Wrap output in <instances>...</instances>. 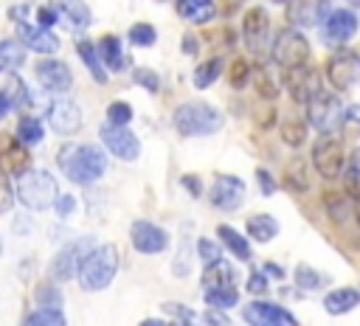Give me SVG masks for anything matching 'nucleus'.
<instances>
[{
	"mask_svg": "<svg viewBox=\"0 0 360 326\" xmlns=\"http://www.w3.org/2000/svg\"><path fill=\"white\" fill-rule=\"evenodd\" d=\"M129 242H132V247H135L138 253L155 256V253H163V250H166L169 233H166L160 225L149 222V219H135L132 228H129Z\"/></svg>",
	"mask_w": 360,
	"mask_h": 326,
	"instance_id": "nucleus-11",
	"label": "nucleus"
},
{
	"mask_svg": "<svg viewBox=\"0 0 360 326\" xmlns=\"http://www.w3.org/2000/svg\"><path fill=\"white\" fill-rule=\"evenodd\" d=\"M242 315L250 326H298V320L287 309H281L278 304H267V301L248 304L242 309Z\"/></svg>",
	"mask_w": 360,
	"mask_h": 326,
	"instance_id": "nucleus-16",
	"label": "nucleus"
},
{
	"mask_svg": "<svg viewBox=\"0 0 360 326\" xmlns=\"http://www.w3.org/2000/svg\"><path fill=\"white\" fill-rule=\"evenodd\" d=\"M245 228H248V236L256 239V242H270V239L278 236V219L270 216V214H253V216H248Z\"/></svg>",
	"mask_w": 360,
	"mask_h": 326,
	"instance_id": "nucleus-26",
	"label": "nucleus"
},
{
	"mask_svg": "<svg viewBox=\"0 0 360 326\" xmlns=\"http://www.w3.org/2000/svg\"><path fill=\"white\" fill-rule=\"evenodd\" d=\"M248 79H250V67H248V59H233L231 62V73H228V82H231V87H245L248 84Z\"/></svg>",
	"mask_w": 360,
	"mask_h": 326,
	"instance_id": "nucleus-43",
	"label": "nucleus"
},
{
	"mask_svg": "<svg viewBox=\"0 0 360 326\" xmlns=\"http://www.w3.org/2000/svg\"><path fill=\"white\" fill-rule=\"evenodd\" d=\"M284 185L290 191H307L309 188V169L304 160H292L284 171Z\"/></svg>",
	"mask_w": 360,
	"mask_h": 326,
	"instance_id": "nucleus-35",
	"label": "nucleus"
},
{
	"mask_svg": "<svg viewBox=\"0 0 360 326\" xmlns=\"http://www.w3.org/2000/svg\"><path fill=\"white\" fill-rule=\"evenodd\" d=\"M76 51H79V56H82L84 67L90 70V76H93L98 84H104V82H107V73H104V65L98 62L96 45H93V42H87V39H79V42H76Z\"/></svg>",
	"mask_w": 360,
	"mask_h": 326,
	"instance_id": "nucleus-29",
	"label": "nucleus"
},
{
	"mask_svg": "<svg viewBox=\"0 0 360 326\" xmlns=\"http://www.w3.org/2000/svg\"><path fill=\"white\" fill-rule=\"evenodd\" d=\"M132 121V107L127 104V101H112L110 107H107V124H112V126H127Z\"/></svg>",
	"mask_w": 360,
	"mask_h": 326,
	"instance_id": "nucleus-42",
	"label": "nucleus"
},
{
	"mask_svg": "<svg viewBox=\"0 0 360 326\" xmlns=\"http://www.w3.org/2000/svg\"><path fill=\"white\" fill-rule=\"evenodd\" d=\"M37 301H39V306H59L62 304V292H59V287L53 281H45V284L37 287Z\"/></svg>",
	"mask_w": 360,
	"mask_h": 326,
	"instance_id": "nucleus-44",
	"label": "nucleus"
},
{
	"mask_svg": "<svg viewBox=\"0 0 360 326\" xmlns=\"http://www.w3.org/2000/svg\"><path fill=\"white\" fill-rule=\"evenodd\" d=\"M34 73H37V82L51 90V93H68L70 84H73V73L70 67L62 62V59H51V56H42L37 65H34Z\"/></svg>",
	"mask_w": 360,
	"mask_h": 326,
	"instance_id": "nucleus-14",
	"label": "nucleus"
},
{
	"mask_svg": "<svg viewBox=\"0 0 360 326\" xmlns=\"http://www.w3.org/2000/svg\"><path fill=\"white\" fill-rule=\"evenodd\" d=\"M253 82H256V90H259V96H262L264 101H273V98H276V84L264 76V70H256V73H253Z\"/></svg>",
	"mask_w": 360,
	"mask_h": 326,
	"instance_id": "nucleus-48",
	"label": "nucleus"
},
{
	"mask_svg": "<svg viewBox=\"0 0 360 326\" xmlns=\"http://www.w3.org/2000/svg\"><path fill=\"white\" fill-rule=\"evenodd\" d=\"M17 37L22 39V45H25L28 51H37V53H42V56H51V53L59 51L56 34H51L48 28H37V25H31V22H25V20L17 22Z\"/></svg>",
	"mask_w": 360,
	"mask_h": 326,
	"instance_id": "nucleus-21",
	"label": "nucleus"
},
{
	"mask_svg": "<svg viewBox=\"0 0 360 326\" xmlns=\"http://www.w3.org/2000/svg\"><path fill=\"white\" fill-rule=\"evenodd\" d=\"M208 200L217 211H236L245 200V183L236 174H219L208 191Z\"/></svg>",
	"mask_w": 360,
	"mask_h": 326,
	"instance_id": "nucleus-13",
	"label": "nucleus"
},
{
	"mask_svg": "<svg viewBox=\"0 0 360 326\" xmlns=\"http://www.w3.org/2000/svg\"><path fill=\"white\" fill-rule=\"evenodd\" d=\"M264 289H267V275H264L262 270L250 273V275H248V292H253V295H262Z\"/></svg>",
	"mask_w": 360,
	"mask_h": 326,
	"instance_id": "nucleus-52",
	"label": "nucleus"
},
{
	"mask_svg": "<svg viewBox=\"0 0 360 326\" xmlns=\"http://www.w3.org/2000/svg\"><path fill=\"white\" fill-rule=\"evenodd\" d=\"M357 76H360V56L349 48H340L338 53L329 56L326 62V79L332 82V87H338L340 93L352 90L357 84Z\"/></svg>",
	"mask_w": 360,
	"mask_h": 326,
	"instance_id": "nucleus-9",
	"label": "nucleus"
},
{
	"mask_svg": "<svg viewBox=\"0 0 360 326\" xmlns=\"http://www.w3.org/2000/svg\"><path fill=\"white\" fill-rule=\"evenodd\" d=\"M323 205H326V211H329L332 222H343V219H349V216H352V205L343 200V194L326 191V194H323Z\"/></svg>",
	"mask_w": 360,
	"mask_h": 326,
	"instance_id": "nucleus-38",
	"label": "nucleus"
},
{
	"mask_svg": "<svg viewBox=\"0 0 360 326\" xmlns=\"http://www.w3.org/2000/svg\"><path fill=\"white\" fill-rule=\"evenodd\" d=\"M53 208H56L59 216H70V214L76 211V197H70V194H56Z\"/></svg>",
	"mask_w": 360,
	"mask_h": 326,
	"instance_id": "nucleus-50",
	"label": "nucleus"
},
{
	"mask_svg": "<svg viewBox=\"0 0 360 326\" xmlns=\"http://www.w3.org/2000/svg\"><path fill=\"white\" fill-rule=\"evenodd\" d=\"M312 166L323 180H335L343 174L346 166V155H343V143L338 135H321L312 146Z\"/></svg>",
	"mask_w": 360,
	"mask_h": 326,
	"instance_id": "nucleus-6",
	"label": "nucleus"
},
{
	"mask_svg": "<svg viewBox=\"0 0 360 326\" xmlns=\"http://www.w3.org/2000/svg\"><path fill=\"white\" fill-rule=\"evenodd\" d=\"M96 53H98V62L104 67H110V70H121L127 65L124 51H121V39L115 34H104L98 39V45H96Z\"/></svg>",
	"mask_w": 360,
	"mask_h": 326,
	"instance_id": "nucleus-23",
	"label": "nucleus"
},
{
	"mask_svg": "<svg viewBox=\"0 0 360 326\" xmlns=\"http://www.w3.org/2000/svg\"><path fill=\"white\" fill-rule=\"evenodd\" d=\"M8 110H11V104H8V98H6L3 93H0V121H3L6 115H8Z\"/></svg>",
	"mask_w": 360,
	"mask_h": 326,
	"instance_id": "nucleus-57",
	"label": "nucleus"
},
{
	"mask_svg": "<svg viewBox=\"0 0 360 326\" xmlns=\"http://www.w3.org/2000/svg\"><path fill=\"white\" fill-rule=\"evenodd\" d=\"M25 59V51L17 39H0V70H17Z\"/></svg>",
	"mask_w": 360,
	"mask_h": 326,
	"instance_id": "nucleus-34",
	"label": "nucleus"
},
{
	"mask_svg": "<svg viewBox=\"0 0 360 326\" xmlns=\"http://www.w3.org/2000/svg\"><path fill=\"white\" fill-rule=\"evenodd\" d=\"M132 82L141 84V87H146L149 93H158L160 90V76L155 70H149V67H135L132 70Z\"/></svg>",
	"mask_w": 360,
	"mask_h": 326,
	"instance_id": "nucleus-45",
	"label": "nucleus"
},
{
	"mask_svg": "<svg viewBox=\"0 0 360 326\" xmlns=\"http://www.w3.org/2000/svg\"><path fill=\"white\" fill-rule=\"evenodd\" d=\"M225 124L222 112L205 101H188V104H180L174 110V129L183 135V138H200V135H214L219 132Z\"/></svg>",
	"mask_w": 360,
	"mask_h": 326,
	"instance_id": "nucleus-3",
	"label": "nucleus"
},
{
	"mask_svg": "<svg viewBox=\"0 0 360 326\" xmlns=\"http://www.w3.org/2000/svg\"><path fill=\"white\" fill-rule=\"evenodd\" d=\"M191 259H194V253H191V242L183 239L180 247H177V256H174V261H172V273H174L177 278L188 275V273H191Z\"/></svg>",
	"mask_w": 360,
	"mask_h": 326,
	"instance_id": "nucleus-40",
	"label": "nucleus"
},
{
	"mask_svg": "<svg viewBox=\"0 0 360 326\" xmlns=\"http://www.w3.org/2000/svg\"><path fill=\"white\" fill-rule=\"evenodd\" d=\"M262 273H264L267 278H284V270H281L278 264H270V261H264V267H262Z\"/></svg>",
	"mask_w": 360,
	"mask_h": 326,
	"instance_id": "nucleus-56",
	"label": "nucleus"
},
{
	"mask_svg": "<svg viewBox=\"0 0 360 326\" xmlns=\"http://www.w3.org/2000/svg\"><path fill=\"white\" fill-rule=\"evenodd\" d=\"M96 247V239L93 236H79L73 242H68L51 261V275L53 281H68V278H76V270L82 264V259Z\"/></svg>",
	"mask_w": 360,
	"mask_h": 326,
	"instance_id": "nucleus-8",
	"label": "nucleus"
},
{
	"mask_svg": "<svg viewBox=\"0 0 360 326\" xmlns=\"http://www.w3.org/2000/svg\"><path fill=\"white\" fill-rule=\"evenodd\" d=\"M98 138L101 143L107 146L110 155L121 157V160H135L141 155V141L127 129V126H112V124H104L98 129Z\"/></svg>",
	"mask_w": 360,
	"mask_h": 326,
	"instance_id": "nucleus-12",
	"label": "nucleus"
},
{
	"mask_svg": "<svg viewBox=\"0 0 360 326\" xmlns=\"http://www.w3.org/2000/svg\"><path fill=\"white\" fill-rule=\"evenodd\" d=\"M357 34V17L349 8H335L323 20V39L329 45H343Z\"/></svg>",
	"mask_w": 360,
	"mask_h": 326,
	"instance_id": "nucleus-19",
	"label": "nucleus"
},
{
	"mask_svg": "<svg viewBox=\"0 0 360 326\" xmlns=\"http://www.w3.org/2000/svg\"><path fill=\"white\" fill-rule=\"evenodd\" d=\"M346 191L352 200H357V155L349 157V169H346Z\"/></svg>",
	"mask_w": 360,
	"mask_h": 326,
	"instance_id": "nucleus-49",
	"label": "nucleus"
},
{
	"mask_svg": "<svg viewBox=\"0 0 360 326\" xmlns=\"http://www.w3.org/2000/svg\"><path fill=\"white\" fill-rule=\"evenodd\" d=\"M197 259H200L202 264H214L217 259H222L219 244L211 242V239H200V242H197Z\"/></svg>",
	"mask_w": 360,
	"mask_h": 326,
	"instance_id": "nucleus-46",
	"label": "nucleus"
},
{
	"mask_svg": "<svg viewBox=\"0 0 360 326\" xmlns=\"http://www.w3.org/2000/svg\"><path fill=\"white\" fill-rule=\"evenodd\" d=\"M118 273V253L112 244H96L79 264L76 270V278L82 284V289L87 292H98V289H107L112 284Z\"/></svg>",
	"mask_w": 360,
	"mask_h": 326,
	"instance_id": "nucleus-2",
	"label": "nucleus"
},
{
	"mask_svg": "<svg viewBox=\"0 0 360 326\" xmlns=\"http://www.w3.org/2000/svg\"><path fill=\"white\" fill-rule=\"evenodd\" d=\"M343 112H346V110H343L340 96L318 90V93L307 101V118H309L307 126H315L321 135H332L335 129H340Z\"/></svg>",
	"mask_w": 360,
	"mask_h": 326,
	"instance_id": "nucleus-5",
	"label": "nucleus"
},
{
	"mask_svg": "<svg viewBox=\"0 0 360 326\" xmlns=\"http://www.w3.org/2000/svg\"><path fill=\"white\" fill-rule=\"evenodd\" d=\"M59 188H56V180L53 174L42 171V169H25L20 174V183H17V197L25 208L31 211H45L53 205Z\"/></svg>",
	"mask_w": 360,
	"mask_h": 326,
	"instance_id": "nucleus-4",
	"label": "nucleus"
},
{
	"mask_svg": "<svg viewBox=\"0 0 360 326\" xmlns=\"http://www.w3.org/2000/svg\"><path fill=\"white\" fill-rule=\"evenodd\" d=\"M59 166L68 174V180H73L79 185H90L107 171V155L93 143L68 146L59 155Z\"/></svg>",
	"mask_w": 360,
	"mask_h": 326,
	"instance_id": "nucleus-1",
	"label": "nucleus"
},
{
	"mask_svg": "<svg viewBox=\"0 0 360 326\" xmlns=\"http://www.w3.org/2000/svg\"><path fill=\"white\" fill-rule=\"evenodd\" d=\"M6 98H8V104L11 107H28L31 104V93H28V87H25V82L20 79V76H14V73H8L6 76V84H3V90H0Z\"/></svg>",
	"mask_w": 360,
	"mask_h": 326,
	"instance_id": "nucleus-30",
	"label": "nucleus"
},
{
	"mask_svg": "<svg viewBox=\"0 0 360 326\" xmlns=\"http://www.w3.org/2000/svg\"><path fill=\"white\" fill-rule=\"evenodd\" d=\"M0 169L6 174H14L20 177L25 169H31V155H28V146L20 143L14 135L8 132H0Z\"/></svg>",
	"mask_w": 360,
	"mask_h": 326,
	"instance_id": "nucleus-17",
	"label": "nucleus"
},
{
	"mask_svg": "<svg viewBox=\"0 0 360 326\" xmlns=\"http://www.w3.org/2000/svg\"><path fill=\"white\" fill-rule=\"evenodd\" d=\"M11 202H14V188L8 183V174L0 169V214H8Z\"/></svg>",
	"mask_w": 360,
	"mask_h": 326,
	"instance_id": "nucleus-47",
	"label": "nucleus"
},
{
	"mask_svg": "<svg viewBox=\"0 0 360 326\" xmlns=\"http://www.w3.org/2000/svg\"><path fill=\"white\" fill-rule=\"evenodd\" d=\"M155 39H158V31H155V25H149V22H135V25L129 28V42H132V45L149 48V45H155Z\"/></svg>",
	"mask_w": 360,
	"mask_h": 326,
	"instance_id": "nucleus-41",
	"label": "nucleus"
},
{
	"mask_svg": "<svg viewBox=\"0 0 360 326\" xmlns=\"http://www.w3.org/2000/svg\"><path fill=\"white\" fill-rule=\"evenodd\" d=\"M56 20H59V17H56V11H53L51 6H45V8L37 11V28H51Z\"/></svg>",
	"mask_w": 360,
	"mask_h": 326,
	"instance_id": "nucleus-53",
	"label": "nucleus"
},
{
	"mask_svg": "<svg viewBox=\"0 0 360 326\" xmlns=\"http://www.w3.org/2000/svg\"><path fill=\"white\" fill-rule=\"evenodd\" d=\"M205 301H208V306H214V309H231V306L239 304L233 287H208V289H205Z\"/></svg>",
	"mask_w": 360,
	"mask_h": 326,
	"instance_id": "nucleus-36",
	"label": "nucleus"
},
{
	"mask_svg": "<svg viewBox=\"0 0 360 326\" xmlns=\"http://www.w3.org/2000/svg\"><path fill=\"white\" fill-rule=\"evenodd\" d=\"M295 284H298L301 289H307V292H315V289H321V287L326 284V275H321V273L312 270L309 264H298V267H295Z\"/></svg>",
	"mask_w": 360,
	"mask_h": 326,
	"instance_id": "nucleus-37",
	"label": "nucleus"
},
{
	"mask_svg": "<svg viewBox=\"0 0 360 326\" xmlns=\"http://www.w3.org/2000/svg\"><path fill=\"white\" fill-rule=\"evenodd\" d=\"M202 323L205 326H231V318L225 315V309H208L205 315H202Z\"/></svg>",
	"mask_w": 360,
	"mask_h": 326,
	"instance_id": "nucleus-51",
	"label": "nucleus"
},
{
	"mask_svg": "<svg viewBox=\"0 0 360 326\" xmlns=\"http://www.w3.org/2000/svg\"><path fill=\"white\" fill-rule=\"evenodd\" d=\"M284 87H287V93H290L292 101L307 104V101L318 93V87H321V76H318L315 67H309V65H298V67H290V70H287V76H284Z\"/></svg>",
	"mask_w": 360,
	"mask_h": 326,
	"instance_id": "nucleus-15",
	"label": "nucleus"
},
{
	"mask_svg": "<svg viewBox=\"0 0 360 326\" xmlns=\"http://www.w3.org/2000/svg\"><path fill=\"white\" fill-rule=\"evenodd\" d=\"M48 6L56 11V17L68 20V22L76 25V28H84V25H90V20H93L90 6H87L84 0H48Z\"/></svg>",
	"mask_w": 360,
	"mask_h": 326,
	"instance_id": "nucleus-22",
	"label": "nucleus"
},
{
	"mask_svg": "<svg viewBox=\"0 0 360 326\" xmlns=\"http://www.w3.org/2000/svg\"><path fill=\"white\" fill-rule=\"evenodd\" d=\"M177 14L194 25H202L214 20L217 8H214V0H177Z\"/></svg>",
	"mask_w": 360,
	"mask_h": 326,
	"instance_id": "nucleus-25",
	"label": "nucleus"
},
{
	"mask_svg": "<svg viewBox=\"0 0 360 326\" xmlns=\"http://www.w3.org/2000/svg\"><path fill=\"white\" fill-rule=\"evenodd\" d=\"M270 51H273L276 65H281V67H287V70H290V67H298V65H304V62L309 59V42H307V37H304L301 31H295V28L278 31Z\"/></svg>",
	"mask_w": 360,
	"mask_h": 326,
	"instance_id": "nucleus-7",
	"label": "nucleus"
},
{
	"mask_svg": "<svg viewBox=\"0 0 360 326\" xmlns=\"http://www.w3.org/2000/svg\"><path fill=\"white\" fill-rule=\"evenodd\" d=\"M281 141L287 143V146H301L304 141H307V135H309V126H307V121H301V118H284L281 121Z\"/></svg>",
	"mask_w": 360,
	"mask_h": 326,
	"instance_id": "nucleus-32",
	"label": "nucleus"
},
{
	"mask_svg": "<svg viewBox=\"0 0 360 326\" xmlns=\"http://www.w3.org/2000/svg\"><path fill=\"white\" fill-rule=\"evenodd\" d=\"M22 326H34V323H31V320H28V318H25V320H22Z\"/></svg>",
	"mask_w": 360,
	"mask_h": 326,
	"instance_id": "nucleus-60",
	"label": "nucleus"
},
{
	"mask_svg": "<svg viewBox=\"0 0 360 326\" xmlns=\"http://www.w3.org/2000/svg\"><path fill=\"white\" fill-rule=\"evenodd\" d=\"M242 37H245L248 51H253V53L267 51V45H270V14L262 6L248 8V14L242 17Z\"/></svg>",
	"mask_w": 360,
	"mask_h": 326,
	"instance_id": "nucleus-10",
	"label": "nucleus"
},
{
	"mask_svg": "<svg viewBox=\"0 0 360 326\" xmlns=\"http://www.w3.org/2000/svg\"><path fill=\"white\" fill-rule=\"evenodd\" d=\"M219 73H222V59H219V56L205 59L202 65H197V70H194V76H191V84H194L197 90H205V87H211V84L219 79Z\"/></svg>",
	"mask_w": 360,
	"mask_h": 326,
	"instance_id": "nucleus-31",
	"label": "nucleus"
},
{
	"mask_svg": "<svg viewBox=\"0 0 360 326\" xmlns=\"http://www.w3.org/2000/svg\"><path fill=\"white\" fill-rule=\"evenodd\" d=\"M48 124L53 132L59 135H73L82 129V110L76 101L70 98H56L51 107H48Z\"/></svg>",
	"mask_w": 360,
	"mask_h": 326,
	"instance_id": "nucleus-18",
	"label": "nucleus"
},
{
	"mask_svg": "<svg viewBox=\"0 0 360 326\" xmlns=\"http://www.w3.org/2000/svg\"><path fill=\"white\" fill-rule=\"evenodd\" d=\"M256 180L262 183V194H273V191H276V183H273V177L267 174V169H256Z\"/></svg>",
	"mask_w": 360,
	"mask_h": 326,
	"instance_id": "nucleus-54",
	"label": "nucleus"
},
{
	"mask_svg": "<svg viewBox=\"0 0 360 326\" xmlns=\"http://www.w3.org/2000/svg\"><path fill=\"white\" fill-rule=\"evenodd\" d=\"M217 233H219L222 244L228 247V253H233L239 261H248V259L253 256V250H250V244H248V236H242L236 228H231V225H219Z\"/></svg>",
	"mask_w": 360,
	"mask_h": 326,
	"instance_id": "nucleus-27",
	"label": "nucleus"
},
{
	"mask_svg": "<svg viewBox=\"0 0 360 326\" xmlns=\"http://www.w3.org/2000/svg\"><path fill=\"white\" fill-rule=\"evenodd\" d=\"M357 304H360V292H357L354 287L332 289V292H326V298H323V309H326L329 315H346V312H352Z\"/></svg>",
	"mask_w": 360,
	"mask_h": 326,
	"instance_id": "nucleus-24",
	"label": "nucleus"
},
{
	"mask_svg": "<svg viewBox=\"0 0 360 326\" xmlns=\"http://www.w3.org/2000/svg\"><path fill=\"white\" fill-rule=\"evenodd\" d=\"M28 320L34 326H68V320H65V315H62L59 306H39L37 312L28 315Z\"/></svg>",
	"mask_w": 360,
	"mask_h": 326,
	"instance_id": "nucleus-39",
	"label": "nucleus"
},
{
	"mask_svg": "<svg viewBox=\"0 0 360 326\" xmlns=\"http://www.w3.org/2000/svg\"><path fill=\"white\" fill-rule=\"evenodd\" d=\"M174 326H186V323H174Z\"/></svg>",
	"mask_w": 360,
	"mask_h": 326,
	"instance_id": "nucleus-61",
	"label": "nucleus"
},
{
	"mask_svg": "<svg viewBox=\"0 0 360 326\" xmlns=\"http://www.w3.org/2000/svg\"><path fill=\"white\" fill-rule=\"evenodd\" d=\"M329 11V0H287V20L295 28L318 25Z\"/></svg>",
	"mask_w": 360,
	"mask_h": 326,
	"instance_id": "nucleus-20",
	"label": "nucleus"
},
{
	"mask_svg": "<svg viewBox=\"0 0 360 326\" xmlns=\"http://www.w3.org/2000/svg\"><path fill=\"white\" fill-rule=\"evenodd\" d=\"M42 135H45V129H42V121L39 118H34V115H22L20 118V124H17V141L20 143L34 146V143L42 141Z\"/></svg>",
	"mask_w": 360,
	"mask_h": 326,
	"instance_id": "nucleus-33",
	"label": "nucleus"
},
{
	"mask_svg": "<svg viewBox=\"0 0 360 326\" xmlns=\"http://www.w3.org/2000/svg\"><path fill=\"white\" fill-rule=\"evenodd\" d=\"M183 48H186V53H194V51H197V42H194V37H186V39H183Z\"/></svg>",
	"mask_w": 360,
	"mask_h": 326,
	"instance_id": "nucleus-58",
	"label": "nucleus"
},
{
	"mask_svg": "<svg viewBox=\"0 0 360 326\" xmlns=\"http://www.w3.org/2000/svg\"><path fill=\"white\" fill-rule=\"evenodd\" d=\"M233 267L225 264L222 259H217L214 264H205V273H202V287H233Z\"/></svg>",
	"mask_w": 360,
	"mask_h": 326,
	"instance_id": "nucleus-28",
	"label": "nucleus"
},
{
	"mask_svg": "<svg viewBox=\"0 0 360 326\" xmlns=\"http://www.w3.org/2000/svg\"><path fill=\"white\" fill-rule=\"evenodd\" d=\"M180 183L188 188V194H191V197H200V180H197L194 174H183V177H180Z\"/></svg>",
	"mask_w": 360,
	"mask_h": 326,
	"instance_id": "nucleus-55",
	"label": "nucleus"
},
{
	"mask_svg": "<svg viewBox=\"0 0 360 326\" xmlns=\"http://www.w3.org/2000/svg\"><path fill=\"white\" fill-rule=\"evenodd\" d=\"M141 326H166V320H160V318H146V320H141Z\"/></svg>",
	"mask_w": 360,
	"mask_h": 326,
	"instance_id": "nucleus-59",
	"label": "nucleus"
}]
</instances>
